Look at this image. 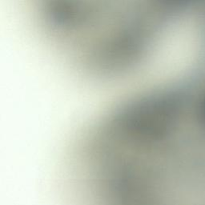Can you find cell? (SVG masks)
<instances>
[{
    "label": "cell",
    "instance_id": "1",
    "mask_svg": "<svg viewBox=\"0 0 205 205\" xmlns=\"http://www.w3.org/2000/svg\"><path fill=\"white\" fill-rule=\"evenodd\" d=\"M131 11H132V9H130V10L128 9V13H127V14H128V18H127V22L126 29H125V32H124V38H123V40H122V42H121L120 48H119V51L118 57H117V62H118V59H119V66H122V65H125V66H127V63H129V62H128V58H127V53H128V48H129L130 40H131V35H132V23H133V18H134V12H135V9H134V11H133V16H132V27H131V31H130L129 40H128V43H127V51H126V54H125V58H124V51H123V55H122V56H121V52H122V49H123V46H124V40H125V38H124V37H126V35H125V34H127L126 31H127V27H128V25H127V24L129 23V20L128 19H130L129 14H131ZM131 17H132V16H131ZM130 22H131V21H130ZM128 30H129V29H128ZM127 34H128V33H127ZM125 43H126V42H125ZM124 47H125V46H124Z\"/></svg>",
    "mask_w": 205,
    "mask_h": 205
}]
</instances>
